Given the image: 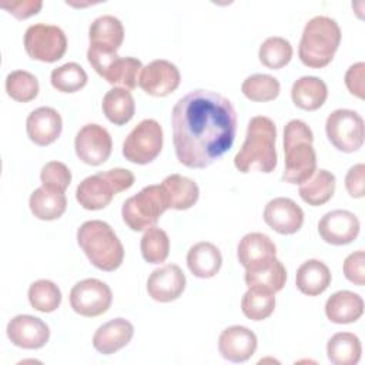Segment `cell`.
I'll list each match as a JSON object with an SVG mask.
<instances>
[{
  "mask_svg": "<svg viewBox=\"0 0 365 365\" xmlns=\"http://www.w3.org/2000/svg\"><path fill=\"white\" fill-rule=\"evenodd\" d=\"M171 125L177 160L188 168H205L231 148L237 113L222 94L192 90L174 104Z\"/></svg>",
  "mask_w": 365,
  "mask_h": 365,
  "instance_id": "cell-1",
  "label": "cell"
},
{
  "mask_svg": "<svg viewBox=\"0 0 365 365\" xmlns=\"http://www.w3.org/2000/svg\"><path fill=\"white\" fill-rule=\"evenodd\" d=\"M277 127L265 115H255L247 125L245 140L234 157V165L241 173L259 171L269 174L277 167Z\"/></svg>",
  "mask_w": 365,
  "mask_h": 365,
  "instance_id": "cell-2",
  "label": "cell"
},
{
  "mask_svg": "<svg viewBox=\"0 0 365 365\" xmlns=\"http://www.w3.org/2000/svg\"><path fill=\"white\" fill-rule=\"evenodd\" d=\"M314 134L302 120H291L284 128L285 168L282 180L289 184H302L317 171V154L312 147Z\"/></svg>",
  "mask_w": 365,
  "mask_h": 365,
  "instance_id": "cell-3",
  "label": "cell"
},
{
  "mask_svg": "<svg viewBox=\"0 0 365 365\" xmlns=\"http://www.w3.org/2000/svg\"><path fill=\"white\" fill-rule=\"evenodd\" d=\"M77 242L88 261L101 271L110 272L123 264L124 247L106 221L83 222L77 230Z\"/></svg>",
  "mask_w": 365,
  "mask_h": 365,
  "instance_id": "cell-4",
  "label": "cell"
},
{
  "mask_svg": "<svg viewBox=\"0 0 365 365\" xmlns=\"http://www.w3.org/2000/svg\"><path fill=\"white\" fill-rule=\"evenodd\" d=\"M341 43V29L338 23L328 16H315L309 19L302 30L298 56L304 66L322 68L328 66Z\"/></svg>",
  "mask_w": 365,
  "mask_h": 365,
  "instance_id": "cell-5",
  "label": "cell"
},
{
  "mask_svg": "<svg viewBox=\"0 0 365 365\" xmlns=\"http://www.w3.org/2000/svg\"><path fill=\"white\" fill-rule=\"evenodd\" d=\"M134 174L127 168H111L86 177L76 190V200L84 210L106 208L113 197L134 184Z\"/></svg>",
  "mask_w": 365,
  "mask_h": 365,
  "instance_id": "cell-6",
  "label": "cell"
},
{
  "mask_svg": "<svg viewBox=\"0 0 365 365\" xmlns=\"http://www.w3.org/2000/svg\"><path fill=\"white\" fill-rule=\"evenodd\" d=\"M168 208L170 201L163 185L151 184L124 201L121 217L130 230L138 232L154 227Z\"/></svg>",
  "mask_w": 365,
  "mask_h": 365,
  "instance_id": "cell-7",
  "label": "cell"
},
{
  "mask_svg": "<svg viewBox=\"0 0 365 365\" xmlns=\"http://www.w3.org/2000/svg\"><path fill=\"white\" fill-rule=\"evenodd\" d=\"M87 60L90 66L96 70L110 84L123 86V88L133 90L138 83V73H141L143 64L135 57H120L117 53H106L88 47Z\"/></svg>",
  "mask_w": 365,
  "mask_h": 365,
  "instance_id": "cell-8",
  "label": "cell"
},
{
  "mask_svg": "<svg viewBox=\"0 0 365 365\" xmlns=\"http://www.w3.org/2000/svg\"><path fill=\"white\" fill-rule=\"evenodd\" d=\"M163 128L154 118L140 121L123 143V155L134 164H148L154 161L163 148Z\"/></svg>",
  "mask_w": 365,
  "mask_h": 365,
  "instance_id": "cell-9",
  "label": "cell"
},
{
  "mask_svg": "<svg viewBox=\"0 0 365 365\" xmlns=\"http://www.w3.org/2000/svg\"><path fill=\"white\" fill-rule=\"evenodd\" d=\"M24 48L33 60L54 63L64 56L67 37L58 26L46 23L31 24L24 33Z\"/></svg>",
  "mask_w": 365,
  "mask_h": 365,
  "instance_id": "cell-10",
  "label": "cell"
},
{
  "mask_svg": "<svg viewBox=\"0 0 365 365\" xmlns=\"http://www.w3.org/2000/svg\"><path fill=\"white\" fill-rule=\"evenodd\" d=\"M325 133L336 150L354 153L364 144V120L354 110L338 108L327 117Z\"/></svg>",
  "mask_w": 365,
  "mask_h": 365,
  "instance_id": "cell-11",
  "label": "cell"
},
{
  "mask_svg": "<svg viewBox=\"0 0 365 365\" xmlns=\"http://www.w3.org/2000/svg\"><path fill=\"white\" fill-rule=\"evenodd\" d=\"M111 302L110 287L97 278L78 281L70 291V305L81 317H98L108 311Z\"/></svg>",
  "mask_w": 365,
  "mask_h": 365,
  "instance_id": "cell-12",
  "label": "cell"
},
{
  "mask_svg": "<svg viewBox=\"0 0 365 365\" xmlns=\"http://www.w3.org/2000/svg\"><path fill=\"white\" fill-rule=\"evenodd\" d=\"M74 148L77 157L84 164L100 165L108 160L113 150V140L103 125L90 123L78 130L74 138Z\"/></svg>",
  "mask_w": 365,
  "mask_h": 365,
  "instance_id": "cell-13",
  "label": "cell"
},
{
  "mask_svg": "<svg viewBox=\"0 0 365 365\" xmlns=\"http://www.w3.org/2000/svg\"><path fill=\"white\" fill-rule=\"evenodd\" d=\"M181 81L180 70L168 60L158 58L150 61L141 68L138 76V86L148 96L165 97L177 90Z\"/></svg>",
  "mask_w": 365,
  "mask_h": 365,
  "instance_id": "cell-14",
  "label": "cell"
},
{
  "mask_svg": "<svg viewBox=\"0 0 365 365\" xmlns=\"http://www.w3.org/2000/svg\"><path fill=\"white\" fill-rule=\"evenodd\" d=\"M359 220L348 210H334L322 215L318 222L321 238L331 245H346L359 234Z\"/></svg>",
  "mask_w": 365,
  "mask_h": 365,
  "instance_id": "cell-15",
  "label": "cell"
},
{
  "mask_svg": "<svg viewBox=\"0 0 365 365\" xmlns=\"http://www.w3.org/2000/svg\"><path fill=\"white\" fill-rule=\"evenodd\" d=\"M7 336L19 348L40 349L50 339V328L43 319L23 314L9 321Z\"/></svg>",
  "mask_w": 365,
  "mask_h": 365,
  "instance_id": "cell-16",
  "label": "cell"
},
{
  "mask_svg": "<svg viewBox=\"0 0 365 365\" xmlns=\"http://www.w3.org/2000/svg\"><path fill=\"white\" fill-rule=\"evenodd\" d=\"M264 221L275 232L291 235L301 230L304 224V211L294 200L277 197L267 202L264 208Z\"/></svg>",
  "mask_w": 365,
  "mask_h": 365,
  "instance_id": "cell-17",
  "label": "cell"
},
{
  "mask_svg": "<svg viewBox=\"0 0 365 365\" xmlns=\"http://www.w3.org/2000/svg\"><path fill=\"white\" fill-rule=\"evenodd\" d=\"M185 275L177 264H165L154 269L147 279L148 295L158 302H171L185 289Z\"/></svg>",
  "mask_w": 365,
  "mask_h": 365,
  "instance_id": "cell-18",
  "label": "cell"
},
{
  "mask_svg": "<svg viewBox=\"0 0 365 365\" xmlns=\"http://www.w3.org/2000/svg\"><path fill=\"white\" fill-rule=\"evenodd\" d=\"M237 258L245 269H259L277 258V247L268 235L248 232L238 242Z\"/></svg>",
  "mask_w": 365,
  "mask_h": 365,
  "instance_id": "cell-19",
  "label": "cell"
},
{
  "mask_svg": "<svg viewBox=\"0 0 365 365\" xmlns=\"http://www.w3.org/2000/svg\"><path fill=\"white\" fill-rule=\"evenodd\" d=\"M257 335L247 327L232 325L225 328L218 338V351L230 362H245L257 351Z\"/></svg>",
  "mask_w": 365,
  "mask_h": 365,
  "instance_id": "cell-20",
  "label": "cell"
},
{
  "mask_svg": "<svg viewBox=\"0 0 365 365\" xmlns=\"http://www.w3.org/2000/svg\"><path fill=\"white\" fill-rule=\"evenodd\" d=\"M61 130V115L51 107H38L27 115L26 131L29 138L37 145L44 147L54 143L60 137Z\"/></svg>",
  "mask_w": 365,
  "mask_h": 365,
  "instance_id": "cell-21",
  "label": "cell"
},
{
  "mask_svg": "<svg viewBox=\"0 0 365 365\" xmlns=\"http://www.w3.org/2000/svg\"><path fill=\"white\" fill-rule=\"evenodd\" d=\"M134 335V327L124 318H114L97 328L93 335V346L103 355H111L124 348Z\"/></svg>",
  "mask_w": 365,
  "mask_h": 365,
  "instance_id": "cell-22",
  "label": "cell"
},
{
  "mask_svg": "<svg viewBox=\"0 0 365 365\" xmlns=\"http://www.w3.org/2000/svg\"><path fill=\"white\" fill-rule=\"evenodd\" d=\"M88 47L106 53H117L124 40L123 23L111 14L100 16L94 19L88 27Z\"/></svg>",
  "mask_w": 365,
  "mask_h": 365,
  "instance_id": "cell-23",
  "label": "cell"
},
{
  "mask_svg": "<svg viewBox=\"0 0 365 365\" xmlns=\"http://www.w3.org/2000/svg\"><path fill=\"white\" fill-rule=\"evenodd\" d=\"M364 314V299L352 291H336L325 302V315L334 324H351Z\"/></svg>",
  "mask_w": 365,
  "mask_h": 365,
  "instance_id": "cell-24",
  "label": "cell"
},
{
  "mask_svg": "<svg viewBox=\"0 0 365 365\" xmlns=\"http://www.w3.org/2000/svg\"><path fill=\"white\" fill-rule=\"evenodd\" d=\"M187 265L194 277L202 279L211 278L220 271L222 265V255L217 245L208 241H201L188 250Z\"/></svg>",
  "mask_w": 365,
  "mask_h": 365,
  "instance_id": "cell-25",
  "label": "cell"
},
{
  "mask_svg": "<svg viewBox=\"0 0 365 365\" xmlns=\"http://www.w3.org/2000/svg\"><path fill=\"white\" fill-rule=\"evenodd\" d=\"M328 97V87L324 80L315 76L299 77L291 88L292 103L305 111H315L324 106Z\"/></svg>",
  "mask_w": 365,
  "mask_h": 365,
  "instance_id": "cell-26",
  "label": "cell"
},
{
  "mask_svg": "<svg viewBox=\"0 0 365 365\" xmlns=\"http://www.w3.org/2000/svg\"><path fill=\"white\" fill-rule=\"evenodd\" d=\"M331 279L329 268L319 259H307L298 267L295 274L297 288L308 297L322 294L329 287Z\"/></svg>",
  "mask_w": 365,
  "mask_h": 365,
  "instance_id": "cell-27",
  "label": "cell"
},
{
  "mask_svg": "<svg viewBox=\"0 0 365 365\" xmlns=\"http://www.w3.org/2000/svg\"><path fill=\"white\" fill-rule=\"evenodd\" d=\"M163 188L167 192L170 208L184 211L191 208L200 197V188L197 182L188 177L180 174L167 175L163 182Z\"/></svg>",
  "mask_w": 365,
  "mask_h": 365,
  "instance_id": "cell-28",
  "label": "cell"
},
{
  "mask_svg": "<svg viewBox=\"0 0 365 365\" xmlns=\"http://www.w3.org/2000/svg\"><path fill=\"white\" fill-rule=\"evenodd\" d=\"M29 207L36 218L43 221H53L64 214L67 198L64 192L53 191L41 185L31 192Z\"/></svg>",
  "mask_w": 365,
  "mask_h": 365,
  "instance_id": "cell-29",
  "label": "cell"
},
{
  "mask_svg": "<svg viewBox=\"0 0 365 365\" xmlns=\"http://www.w3.org/2000/svg\"><path fill=\"white\" fill-rule=\"evenodd\" d=\"M101 108L110 123L114 125H124L133 118L135 113V103L130 90L114 87L103 97Z\"/></svg>",
  "mask_w": 365,
  "mask_h": 365,
  "instance_id": "cell-30",
  "label": "cell"
},
{
  "mask_svg": "<svg viewBox=\"0 0 365 365\" xmlns=\"http://www.w3.org/2000/svg\"><path fill=\"white\" fill-rule=\"evenodd\" d=\"M336 180L328 170H317L309 180L299 184V197L304 202L312 207H319L328 202L335 192Z\"/></svg>",
  "mask_w": 365,
  "mask_h": 365,
  "instance_id": "cell-31",
  "label": "cell"
},
{
  "mask_svg": "<svg viewBox=\"0 0 365 365\" xmlns=\"http://www.w3.org/2000/svg\"><path fill=\"white\" fill-rule=\"evenodd\" d=\"M361 354V341L352 332H336L328 339L327 356L334 365H356Z\"/></svg>",
  "mask_w": 365,
  "mask_h": 365,
  "instance_id": "cell-32",
  "label": "cell"
},
{
  "mask_svg": "<svg viewBox=\"0 0 365 365\" xmlns=\"http://www.w3.org/2000/svg\"><path fill=\"white\" fill-rule=\"evenodd\" d=\"M244 279L248 288H257V289L277 294L285 285L287 269L284 264L278 258H275L271 264L259 269H252V271L245 269Z\"/></svg>",
  "mask_w": 365,
  "mask_h": 365,
  "instance_id": "cell-33",
  "label": "cell"
},
{
  "mask_svg": "<svg viewBox=\"0 0 365 365\" xmlns=\"http://www.w3.org/2000/svg\"><path fill=\"white\" fill-rule=\"evenodd\" d=\"M292 53V46L287 38L272 36L265 38L259 46L258 58L265 67L271 70H278L291 61Z\"/></svg>",
  "mask_w": 365,
  "mask_h": 365,
  "instance_id": "cell-34",
  "label": "cell"
},
{
  "mask_svg": "<svg viewBox=\"0 0 365 365\" xmlns=\"http://www.w3.org/2000/svg\"><path fill=\"white\" fill-rule=\"evenodd\" d=\"M242 94L251 101H272L281 91L279 81L269 74H252L248 76L241 84Z\"/></svg>",
  "mask_w": 365,
  "mask_h": 365,
  "instance_id": "cell-35",
  "label": "cell"
},
{
  "mask_svg": "<svg viewBox=\"0 0 365 365\" xmlns=\"http://www.w3.org/2000/svg\"><path fill=\"white\" fill-rule=\"evenodd\" d=\"M275 309V294L248 288L241 299V311L242 314L252 321L267 319Z\"/></svg>",
  "mask_w": 365,
  "mask_h": 365,
  "instance_id": "cell-36",
  "label": "cell"
},
{
  "mask_svg": "<svg viewBox=\"0 0 365 365\" xmlns=\"http://www.w3.org/2000/svg\"><path fill=\"white\" fill-rule=\"evenodd\" d=\"M29 302L40 312H53L61 304V291L50 279H37L29 288Z\"/></svg>",
  "mask_w": 365,
  "mask_h": 365,
  "instance_id": "cell-37",
  "label": "cell"
},
{
  "mask_svg": "<svg viewBox=\"0 0 365 365\" xmlns=\"http://www.w3.org/2000/svg\"><path fill=\"white\" fill-rule=\"evenodd\" d=\"M140 248L143 258L148 264H161L170 254V238L164 230L154 225L143 234Z\"/></svg>",
  "mask_w": 365,
  "mask_h": 365,
  "instance_id": "cell-38",
  "label": "cell"
},
{
  "mask_svg": "<svg viewBox=\"0 0 365 365\" xmlns=\"http://www.w3.org/2000/svg\"><path fill=\"white\" fill-rule=\"evenodd\" d=\"M40 86L34 74L26 70H14L6 77V91L9 97L19 103H29L38 94Z\"/></svg>",
  "mask_w": 365,
  "mask_h": 365,
  "instance_id": "cell-39",
  "label": "cell"
},
{
  "mask_svg": "<svg viewBox=\"0 0 365 365\" xmlns=\"http://www.w3.org/2000/svg\"><path fill=\"white\" fill-rule=\"evenodd\" d=\"M87 73L77 63H66L51 71V86L61 93H76L87 84Z\"/></svg>",
  "mask_w": 365,
  "mask_h": 365,
  "instance_id": "cell-40",
  "label": "cell"
},
{
  "mask_svg": "<svg viewBox=\"0 0 365 365\" xmlns=\"http://www.w3.org/2000/svg\"><path fill=\"white\" fill-rule=\"evenodd\" d=\"M40 180L43 187L53 191L64 192L71 182V171L61 161H48L41 168Z\"/></svg>",
  "mask_w": 365,
  "mask_h": 365,
  "instance_id": "cell-41",
  "label": "cell"
},
{
  "mask_svg": "<svg viewBox=\"0 0 365 365\" xmlns=\"http://www.w3.org/2000/svg\"><path fill=\"white\" fill-rule=\"evenodd\" d=\"M344 275L352 284L362 287L365 282V254L362 250L351 252L344 261Z\"/></svg>",
  "mask_w": 365,
  "mask_h": 365,
  "instance_id": "cell-42",
  "label": "cell"
},
{
  "mask_svg": "<svg viewBox=\"0 0 365 365\" xmlns=\"http://www.w3.org/2000/svg\"><path fill=\"white\" fill-rule=\"evenodd\" d=\"M0 7L7 10L16 19L24 20L37 14L43 7V1L41 0H19V1L3 0L0 3Z\"/></svg>",
  "mask_w": 365,
  "mask_h": 365,
  "instance_id": "cell-43",
  "label": "cell"
},
{
  "mask_svg": "<svg viewBox=\"0 0 365 365\" xmlns=\"http://www.w3.org/2000/svg\"><path fill=\"white\" fill-rule=\"evenodd\" d=\"M364 174H365V165L359 163L352 165L345 175V188L348 194L354 198H362L365 194Z\"/></svg>",
  "mask_w": 365,
  "mask_h": 365,
  "instance_id": "cell-44",
  "label": "cell"
},
{
  "mask_svg": "<svg viewBox=\"0 0 365 365\" xmlns=\"http://www.w3.org/2000/svg\"><path fill=\"white\" fill-rule=\"evenodd\" d=\"M364 71L365 63H355L346 70L344 78L348 91L358 98H364Z\"/></svg>",
  "mask_w": 365,
  "mask_h": 365,
  "instance_id": "cell-45",
  "label": "cell"
}]
</instances>
